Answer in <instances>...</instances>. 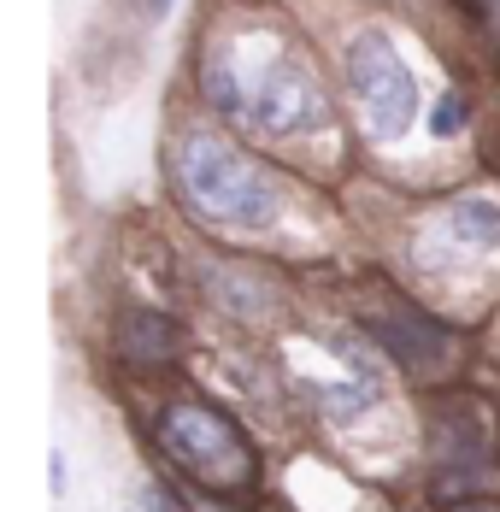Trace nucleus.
I'll use <instances>...</instances> for the list:
<instances>
[{
	"label": "nucleus",
	"mask_w": 500,
	"mask_h": 512,
	"mask_svg": "<svg viewBox=\"0 0 500 512\" xmlns=\"http://www.w3.org/2000/svg\"><path fill=\"white\" fill-rule=\"evenodd\" d=\"M200 101L218 118L242 124L248 136H265V142L330 136V124H336L312 59L300 48H289V42L265 53H248L236 36L212 42L200 53Z\"/></svg>",
	"instance_id": "nucleus-1"
},
{
	"label": "nucleus",
	"mask_w": 500,
	"mask_h": 512,
	"mask_svg": "<svg viewBox=\"0 0 500 512\" xmlns=\"http://www.w3.org/2000/svg\"><path fill=\"white\" fill-rule=\"evenodd\" d=\"M171 183H177V201L189 206V218L224 236H271L289 206L283 177L265 159L200 124H189L171 148Z\"/></svg>",
	"instance_id": "nucleus-2"
},
{
	"label": "nucleus",
	"mask_w": 500,
	"mask_h": 512,
	"mask_svg": "<svg viewBox=\"0 0 500 512\" xmlns=\"http://www.w3.org/2000/svg\"><path fill=\"white\" fill-rule=\"evenodd\" d=\"M153 442L189 483L212 489V495H248L259 483V448L248 442V430L200 395L165 401L153 418Z\"/></svg>",
	"instance_id": "nucleus-3"
},
{
	"label": "nucleus",
	"mask_w": 500,
	"mask_h": 512,
	"mask_svg": "<svg viewBox=\"0 0 500 512\" xmlns=\"http://www.w3.org/2000/svg\"><path fill=\"white\" fill-rule=\"evenodd\" d=\"M348 71V95L353 112L365 124L371 142H400L418 124V77L406 65V53L389 42V30H359L342 53Z\"/></svg>",
	"instance_id": "nucleus-4"
},
{
	"label": "nucleus",
	"mask_w": 500,
	"mask_h": 512,
	"mask_svg": "<svg viewBox=\"0 0 500 512\" xmlns=\"http://www.w3.org/2000/svg\"><path fill=\"white\" fill-rule=\"evenodd\" d=\"M500 254V201L495 195H459L448 201L418 242V265L424 271H448V265H471V259Z\"/></svg>",
	"instance_id": "nucleus-5"
},
{
	"label": "nucleus",
	"mask_w": 500,
	"mask_h": 512,
	"mask_svg": "<svg viewBox=\"0 0 500 512\" xmlns=\"http://www.w3.org/2000/svg\"><path fill=\"white\" fill-rule=\"evenodd\" d=\"M118 348L142 365H165V359L183 354V324L165 318V312H124L118 324Z\"/></svg>",
	"instance_id": "nucleus-6"
},
{
	"label": "nucleus",
	"mask_w": 500,
	"mask_h": 512,
	"mask_svg": "<svg viewBox=\"0 0 500 512\" xmlns=\"http://www.w3.org/2000/svg\"><path fill=\"white\" fill-rule=\"evenodd\" d=\"M200 283H206V295H212L224 312H236V324H265V318L277 312V295H271V289H259L253 277L212 271V277H200Z\"/></svg>",
	"instance_id": "nucleus-7"
},
{
	"label": "nucleus",
	"mask_w": 500,
	"mask_h": 512,
	"mask_svg": "<svg viewBox=\"0 0 500 512\" xmlns=\"http://www.w3.org/2000/svg\"><path fill=\"white\" fill-rule=\"evenodd\" d=\"M459 124H465V106H459V95H442V101H436V112H430V136H459Z\"/></svg>",
	"instance_id": "nucleus-8"
},
{
	"label": "nucleus",
	"mask_w": 500,
	"mask_h": 512,
	"mask_svg": "<svg viewBox=\"0 0 500 512\" xmlns=\"http://www.w3.org/2000/svg\"><path fill=\"white\" fill-rule=\"evenodd\" d=\"M48 483H53V501H65V489H71V465H65V448H53V454H48Z\"/></svg>",
	"instance_id": "nucleus-9"
},
{
	"label": "nucleus",
	"mask_w": 500,
	"mask_h": 512,
	"mask_svg": "<svg viewBox=\"0 0 500 512\" xmlns=\"http://www.w3.org/2000/svg\"><path fill=\"white\" fill-rule=\"evenodd\" d=\"M171 6H177V0H136V12H142V18H148V24H159V18H165V12H171Z\"/></svg>",
	"instance_id": "nucleus-10"
},
{
	"label": "nucleus",
	"mask_w": 500,
	"mask_h": 512,
	"mask_svg": "<svg viewBox=\"0 0 500 512\" xmlns=\"http://www.w3.org/2000/svg\"><path fill=\"white\" fill-rule=\"evenodd\" d=\"M471 512H483V507H471Z\"/></svg>",
	"instance_id": "nucleus-11"
},
{
	"label": "nucleus",
	"mask_w": 500,
	"mask_h": 512,
	"mask_svg": "<svg viewBox=\"0 0 500 512\" xmlns=\"http://www.w3.org/2000/svg\"><path fill=\"white\" fill-rule=\"evenodd\" d=\"M136 512H142V507H136Z\"/></svg>",
	"instance_id": "nucleus-12"
}]
</instances>
